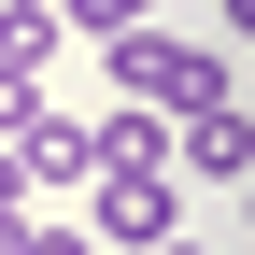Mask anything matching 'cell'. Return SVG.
<instances>
[{
    "label": "cell",
    "instance_id": "obj_14",
    "mask_svg": "<svg viewBox=\"0 0 255 255\" xmlns=\"http://www.w3.org/2000/svg\"><path fill=\"white\" fill-rule=\"evenodd\" d=\"M241 213H255V184H241Z\"/></svg>",
    "mask_w": 255,
    "mask_h": 255
},
{
    "label": "cell",
    "instance_id": "obj_8",
    "mask_svg": "<svg viewBox=\"0 0 255 255\" xmlns=\"http://www.w3.org/2000/svg\"><path fill=\"white\" fill-rule=\"evenodd\" d=\"M43 114H57V100H43V71H0V142H28Z\"/></svg>",
    "mask_w": 255,
    "mask_h": 255
},
{
    "label": "cell",
    "instance_id": "obj_7",
    "mask_svg": "<svg viewBox=\"0 0 255 255\" xmlns=\"http://www.w3.org/2000/svg\"><path fill=\"white\" fill-rule=\"evenodd\" d=\"M57 28H85V43H114V28H156V0H57Z\"/></svg>",
    "mask_w": 255,
    "mask_h": 255
},
{
    "label": "cell",
    "instance_id": "obj_11",
    "mask_svg": "<svg viewBox=\"0 0 255 255\" xmlns=\"http://www.w3.org/2000/svg\"><path fill=\"white\" fill-rule=\"evenodd\" d=\"M0 255H28V213H0Z\"/></svg>",
    "mask_w": 255,
    "mask_h": 255
},
{
    "label": "cell",
    "instance_id": "obj_10",
    "mask_svg": "<svg viewBox=\"0 0 255 255\" xmlns=\"http://www.w3.org/2000/svg\"><path fill=\"white\" fill-rule=\"evenodd\" d=\"M0 213H28V170H14V142H0Z\"/></svg>",
    "mask_w": 255,
    "mask_h": 255
},
{
    "label": "cell",
    "instance_id": "obj_4",
    "mask_svg": "<svg viewBox=\"0 0 255 255\" xmlns=\"http://www.w3.org/2000/svg\"><path fill=\"white\" fill-rule=\"evenodd\" d=\"M14 170H28V199H85V184H100V142H85V114H43L14 142Z\"/></svg>",
    "mask_w": 255,
    "mask_h": 255
},
{
    "label": "cell",
    "instance_id": "obj_9",
    "mask_svg": "<svg viewBox=\"0 0 255 255\" xmlns=\"http://www.w3.org/2000/svg\"><path fill=\"white\" fill-rule=\"evenodd\" d=\"M28 255H100V241H85V213H28Z\"/></svg>",
    "mask_w": 255,
    "mask_h": 255
},
{
    "label": "cell",
    "instance_id": "obj_2",
    "mask_svg": "<svg viewBox=\"0 0 255 255\" xmlns=\"http://www.w3.org/2000/svg\"><path fill=\"white\" fill-rule=\"evenodd\" d=\"M85 241H114V255L184 241V184L170 170H100V184H85Z\"/></svg>",
    "mask_w": 255,
    "mask_h": 255
},
{
    "label": "cell",
    "instance_id": "obj_12",
    "mask_svg": "<svg viewBox=\"0 0 255 255\" xmlns=\"http://www.w3.org/2000/svg\"><path fill=\"white\" fill-rule=\"evenodd\" d=\"M227 28H241V43H255V0H227Z\"/></svg>",
    "mask_w": 255,
    "mask_h": 255
},
{
    "label": "cell",
    "instance_id": "obj_6",
    "mask_svg": "<svg viewBox=\"0 0 255 255\" xmlns=\"http://www.w3.org/2000/svg\"><path fill=\"white\" fill-rule=\"evenodd\" d=\"M57 0H0V71H57Z\"/></svg>",
    "mask_w": 255,
    "mask_h": 255
},
{
    "label": "cell",
    "instance_id": "obj_1",
    "mask_svg": "<svg viewBox=\"0 0 255 255\" xmlns=\"http://www.w3.org/2000/svg\"><path fill=\"white\" fill-rule=\"evenodd\" d=\"M114 100H142V114H213V100H241V71L213 43H184V28H114Z\"/></svg>",
    "mask_w": 255,
    "mask_h": 255
},
{
    "label": "cell",
    "instance_id": "obj_13",
    "mask_svg": "<svg viewBox=\"0 0 255 255\" xmlns=\"http://www.w3.org/2000/svg\"><path fill=\"white\" fill-rule=\"evenodd\" d=\"M156 255H213V241H156Z\"/></svg>",
    "mask_w": 255,
    "mask_h": 255
},
{
    "label": "cell",
    "instance_id": "obj_5",
    "mask_svg": "<svg viewBox=\"0 0 255 255\" xmlns=\"http://www.w3.org/2000/svg\"><path fill=\"white\" fill-rule=\"evenodd\" d=\"M85 142H100V170H170V114H142V100H114Z\"/></svg>",
    "mask_w": 255,
    "mask_h": 255
},
{
    "label": "cell",
    "instance_id": "obj_3",
    "mask_svg": "<svg viewBox=\"0 0 255 255\" xmlns=\"http://www.w3.org/2000/svg\"><path fill=\"white\" fill-rule=\"evenodd\" d=\"M170 184H255V100L170 114Z\"/></svg>",
    "mask_w": 255,
    "mask_h": 255
}]
</instances>
